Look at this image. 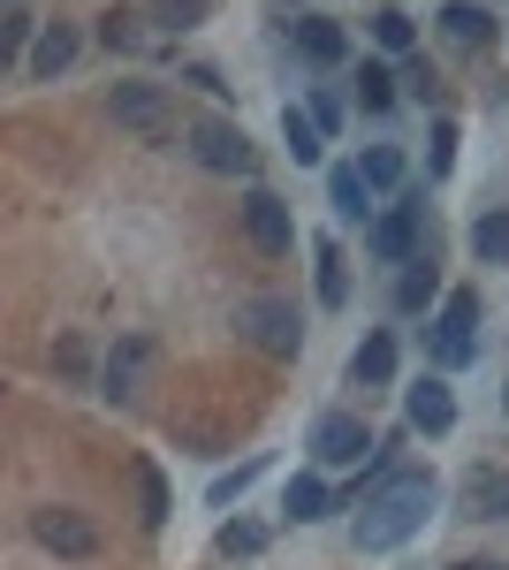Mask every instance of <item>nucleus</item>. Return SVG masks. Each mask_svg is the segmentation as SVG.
<instances>
[{
    "instance_id": "nucleus-5",
    "label": "nucleus",
    "mask_w": 509,
    "mask_h": 570,
    "mask_svg": "<svg viewBox=\"0 0 509 570\" xmlns=\"http://www.w3.org/2000/svg\"><path fill=\"white\" fill-rule=\"evenodd\" d=\"M107 115H115L123 130L153 137V145H168V137H175V107H168V91H160V85H115V91H107Z\"/></svg>"
},
{
    "instance_id": "nucleus-4",
    "label": "nucleus",
    "mask_w": 509,
    "mask_h": 570,
    "mask_svg": "<svg viewBox=\"0 0 509 570\" xmlns=\"http://www.w3.org/2000/svg\"><path fill=\"white\" fill-rule=\"evenodd\" d=\"M31 540H39L46 556H61V563H91L99 556V525H91L85 510H61V502L31 510Z\"/></svg>"
},
{
    "instance_id": "nucleus-9",
    "label": "nucleus",
    "mask_w": 509,
    "mask_h": 570,
    "mask_svg": "<svg viewBox=\"0 0 509 570\" xmlns=\"http://www.w3.org/2000/svg\"><path fill=\"white\" fill-rule=\"evenodd\" d=\"M312 449H320V464H365L381 441L365 434V419H350V411H327V419H320V434H312Z\"/></svg>"
},
{
    "instance_id": "nucleus-8",
    "label": "nucleus",
    "mask_w": 509,
    "mask_h": 570,
    "mask_svg": "<svg viewBox=\"0 0 509 570\" xmlns=\"http://www.w3.org/2000/svg\"><path fill=\"white\" fill-rule=\"evenodd\" d=\"M419 228H425V206H419V198L388 206V214L373 220V259H388V266H411V259H419Z\"/></svg>"
},
{
    "instance_id": "nucleus-26",
    "label": "nucleus",
    "mask_w": 509,
    "mask_h": 570,
    "mask_svg": "<svg viewBox=\"0 0 509 570\" xmlns=\"http://www.w3.org/2000/svg\"><path fill=\"white\" fill-rule=\"evenodd\" d=\"M373 39H381L388 53H411V46H419V23L395 16V8H381V16H373Z\"/></svg>"
},
{
    "instance_id": "nucleus-28",
    "label": "nucleus",
    "mask_w": 509,
    "mask_h": 570,
    "mask_svg": "<svg viewBox=\"0 0 509 570\" xmlns=\"http://www.w3.org/2000/svg\"><path fill=\"white\" fill-rule=\"evenodd\" d=\"M137 494H145V525H160V518H168V480H160L153 464H137Z\"/></svg>"
},
{
    "instance_id": "nucleus-1",
    "label": "nucleus",
    "mask_w": 509,
    "mask_h": 570,
    "mask_svg": "<svg viewBox=\"0 0 509 570\" xmlns=\"http://www.w3.org/2000/svg\"><path fill=\"white\" fill-rule=\"evenodd\" d=\"M433 510H441V487H433V472H388V480L373 487L365 502H358L350 540H358V556H388V548L419 540Z\"/></svg>"
},
{
    "instance_id": "nucleus-7",
    "label": "nucleus",
    "mask_w": 509,
    "mask_h": 570,
    "mask_svg": "<svg viewBox=\"0 0 509 570\" xmlns=\"http://www.w3.org/2000/svg\"><path fill=\"white\" fill-rule=\"evenodd\" d=\"M244 236H252V252L282 259V252L297 244V220H290V206H282L274 190H252V198H244Z\"/></svg>"
},
{
    "instance_id": "nucleus-6",
    "label": "nucleus",
    "mask_w": 509,
    "mask_h": 570,
    "mask_svg": "<svg viewBox=\"0 0 509 570\" xmlns=\"http://www.w3.org/2000/svg\"><path fill=\"white\" fill-rule=\"evenodd\" d=\"M479 357V297L471 289H449V305H441V320H433V365H471Z\"/></svg>"
},
{
    "instance_id": "nucleus-25",
    "label": "nucleus",
    "mask_w": 509,
    "mask_h": 570,
    "mask_svg": "<svg viewBox=\"0 0 509 570\" xmlns=\"http://www.w3.org/2000/svg\"><path fill=\"white\" fill-rule=\"evenodd\" d=\"M395 85H403V77H395V69H381V61H373V69H365V77H358V99H365V115H388V107H395Z\"/></svg>"
},
{
    "instance_id": "nucleus-22",
    "label": "nucleus",
    "mask_w": 509,
    "mask_h": 570,
    "mask_svg": "<svg viewBox=\"0 0 509 570\" xmlns=\"http://www.w3.org/2000/svg\"><path fill=\"white\" fill-rule=\"evenodd\" d=\"M358 176L373 183V190H395V183H403V153H395V145H365Z\"/></svg>"
},
{
    "instance_id": "nucleus-18",
    "label": "nucleus",
    "mask_w": 509,
    "mask_h": 570,
    "mask_svg": "<svg viewBox=\"0 0 509 570\" xmlns=\"http://www.w3.org/2000/svg\"><path fill=\"white\" fill-rule=\"evenodd\" d=\"M282 510H290V525H312V518H327V487L312 480V472H297V480L282 487Z\"/></svg>"
},
{
    "instance_id": "nucleus-30",
    "label": "nucleus",
    "mask_w": 509,
    "mask_h": 570,
    "mask_svg": "<svg viewBox=\"0 0 509 570\" xmlns=\"http://www.w3.org/2000/svg\"><path fill=\"white\" fill-rule=\"evenodd\" d=\"M457 168V122H433V176Z\"/></svg>"
},
{
    "instance_id": "nucleus-20",
    "label": "nucleus",
    "mask_w": 509,
    "mask_h": 570,
    "mask_svg": "<svg viewBox=\"0 0 509 570\" xmlns=\"http://www.w3.org/2000/svg\"><path fill=\"white\" fill-rule=\"evenodd\" d=\"M145 16H153L160 31H198L213 16V0H145Z\"/></svg>"
},
{
    "instance_id": "nucleus-33",
    "label": "nucleus",
    "mask_w": 509,
    "mask_h": 570,
    "mask_svg": "<svg viewBox=\"0 0 509 570\" xmlns=\"http://www.w3.org/2000/svg\"><path fill=\"white\" fill-rule=\"evenodd\" d=\"M457 570H502V563H457Z\"/></svg>"
},
{
    "instance_id": "nucleus-2",
    "label": "nucleus",
    "mask_w": 509,
    "mask_h": 570,
    "mask_svg": "<svg viewBox=\"0 0 509 570\" xmlns=\"http://www.w3.org/2000/svg\"><path fill=\"white\" fill-rule=\"evenodd\" d=\"M236 327H244V343H258L266 357H297L304 351V312L290 305V297H244Z\"/></svg>"
},
{
    "instance_id": "nucleus-13",
    "label": "nucleus",
    "mask_w": 509,
    "mask_h": 570,
    "mask_svg": "<svg viewBox=\"0 0 509 570\" xmlns=\"http://www.w3.org/2000/svg\"><path fill=\"white\" fill-rule=\"evenodd\" d=\"M441 31H449V46L479 53V46H495V16H487V8H471V0H449V8H441Z\"/></svg>"
},
{
    "instance_id": "nucleus-23",
    "label": "nucleus",
    "mask_w": 509,
    "mask_h": 570,
    "mask_svg": "<svg viewBox=\"0 0 509 570\" xmlns=\"http://www.w3.org/2000/svg\"><path fill=\"white\" fill-rule=\"evenodd\" d=\"M282 130H290V160H297V168H312V160H320V122H304V107H290V115H282Z\"/></svg>"
},
{
    "instance_id": "nucleus-15",
    "label": "nucleus",
    "mask_w": 509,
    "mask_h": 570,
    "mask_svg": "<svg viewBox=\"0 0 509 570\" xmlns=\"http://www.w3.org/2000/svg\"><path fill=\"white\" fill-rule=\"evenodd\" d=\"M350 373H358L365 389H388V381H395V335H365L358 357H350Z\"/></svg>"
},
{
    "instance_id": "nucleus-14",
    "label": "nucleus",
    "mask_w": 509,
    "mask_h": 570,
    "mask_svg": "<svg viewBox=\"0 0 509 570\" xmlns=\"http://www.w3.org/2000/svg\"><path fill=\"white\" fill-rule=\"evenodd\" d=\"M464 518H509V472H471L464 480Z\"/></svg>"
},
{
    "instance_id": "nucleus-10",
    "label": "nucleus",
    "mask_w": 509,
    "mask_h": 570,
    "mask_svg": "<svg viewBox=\"0 0 509 570\" xmlns=\"http://www.w3.org/2000/svg\"><path fill=\"white\" fill-rule=\"evenodd\" d=\"M145 365H153V343H145V335L115 343L107 373H99V395H107V403H129V395H137V381H145Z\"/></svg>"
},
{
    "instance_id": "nucleus-31",
    "label": "nucleus",
    "mask_w": 509,
    "mask_h": 570,
    "mask_svg": "<svg viewBox=\"0 0 509 570\" xmlns=\"http://www.w3.org/2000/svg\"><path fill=\"white\" fill-rule=\"evenodd\" d=\"M252 480H258V456L244 464V472H221V480H213V502H236V494H244Z\"/></svg>"
},
{
    "instance_id": "nucleus-21",
    "label": "nucleus",
    "mask_w": 509,
    "mask_h": 570,
    "mask_svg": "<svg viewBox=\"0 0 509 570\" xmlns=\"http://www.w3.org/2000/svg\"><path fill=\"white\" fill-rule=\"evenodd\" d=\"M471 252L487 266H509V214H479L471 220Z\"/></svg>"
},
{
    "instance_id": "nucleus-34",
    "label": "nucleus",
    "mask_w": 509,
    "mask_h": 570,
    "mask_svg": "<svg viewBox=\"0 0 509 570\" xmlns=\"http://www.w3.org/2000/svg\"><path fill=\"white\" fill-rule=\"evenodd\" d=\"M502 395H509V389H502Z\"/></svg>"
},
{
    "instance_id": "nucleus-24",
    "label": "nucleus",
    "mask_w": 509,
    "mask_h": 570,
    "mask_svg": "<svg viewBox=\"0 0 509 570\" xmlns=\"http://www.w3.org/2000/svg\"><path fill=\"white\" fill-rule=\"evenodd\" d=\"M320 305H350V266L335 244H320Z\"/></svg>"
},
{
    "instance_id": "nucleus-12",
    "label": "nucleus",
    "mask_w": 509,
    "mask_h": 570,
    "mask_svg": "<svg viewBox=\"0 0 509 570\" xmlns=\"http://www.w3.org/2000/svg\"><path fill=\"white\" fill-rule=\"evenodd\" d=\"M403 411H411L419 434H449V426H457V395L441 389V381H419V389L403 395Z\"/></svg>"
},
{
    "instance_id": "nucleus-3",
    "label": "nucleus",
    "mask_w": 509,
    "mask_h": 570,
    "mask_svg": "<svg viewBox=\"0 0 509 570\" xmlns=\"http://www.w3.org/2000/svg\"><path fill=\"white\" fill-rule=\"evenodd\" d=\"M183 153H190L198 168H213V176H252V137L236 130V122H221V115L183 122Z\"/></svg>"
},
{
    "instance_id": "nucleus-16",
    "label": "nucleus",
    "mask_w": 509,
    "mask_h": 570,
    "mask_svg": "<svg viewBox=\"0 0 509 570\" xmlns=\"http://www.w3.org/2000/svg\"><path fill=\"white\" fill-rule=\"evenodd\" d=\"M297 46L320 61V69H335L342 53H350V39H342V23H327V16H304L297 23Z\"/></svg>"
},
{
    "instance_id": "nucleus-19",
    "label": "nucleus",
    "mask_w": 509,
    "mask_h": 570,
    "mask_svg": "<svg viewBox=\"0 0 509 570\" xmlns=\"http://www.w3.org/2000/svg\"><path fill=\"white\" fill-rule=\"evenodd\" d=\"M327 190H335V214L342 220H373V183L358 176V168H335V183H327Z\"/></svg>"
},
{
    "instance_id": "nucleus-17",
    "label": "nucleus",
    "mask_w": 509,
    "mask_h": 570,
    "mask_svg": "<svg viewBox=\"0 0 509 570\" xmlns=\"http://www.w3.org/2000/svg\"><path fill=\"white\" fill-rule=\"evenodd\" d=\"M433 289H441V274H433V259L419 252V259L403 266V282H395V312H425V305H433Z\"/></svg>"
},
{
    "instance_id": "nucleus-27",
    "label": "nucleus",
    "mask_w": 509,
    "mask_h": 570,
    "mask_svg": "<svg viewBox=\"0 0 509 570\" xmlns=\"http://www.w3.org/2000/svg\"><path fill=\"white\" fill-rule=\"evenodd\" d=\"M137 23H145V16H137V8H115V16H107V23H99V39L115 46V53H137V46H145V31H137Z\"/></svg>"
},
{
    "instance_id": "nucleus-11",
    "label": "nucleus",
    "mask_w": 509,
    "mask_h": 570,
    "mask_svg": "<svg viewBox=\"0 0 509 570\" xmlns=\"http://www.w3.org/2000/svg\"><path fill=\"white\" fill-rule=\"evenodd\" d=\"M77 23H46L39 31V46H31V61H23V77H31V85H46V77H61V69H69V61H77Z\"/></svg>"
},
{
    "instance_id": "nucleus-32",
    "label": "nucleus",
    "mask_w": 509,
    "mask_h": 570,
    "mask_svg": "<svg viewBox=\"0 0 509 570\" xmlns=\"http://www.w3.org/2000/svg\"><path fill=\"white\" fill-rule=\"evenodd\" d=\"M312 122H320V130H342V107H335V99H327V91L312 99Z\"/></svg>"
},
{
    "instance_id": "nucleus-29",
    "label": "nucleus",
    "mask_w": 509,
    "mask_h": 570,
    "mask_svg": "<svg viewBox=\"0 0 509 570\" xmlns=\"http://www.w3.org/2000/svg\"><path fill=\"white\" fill-rule=\"evenodd\" d=\"M258 548H266L258 525H221V556H258Z\"/></svg>"
}]
</instances>
